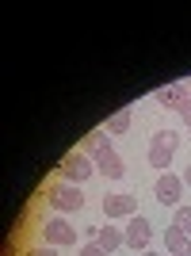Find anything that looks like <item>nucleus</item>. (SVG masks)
<instances>
[{
    "instance_id": "obj_1",
    "label": "nucleus",
    "mask_w": 191,
    "mask_h": 256,
    "mask_svg": "<svg viewBox=\"0 0 191 256\" xmlns=\"http://www.w3.org/2000/svg\"><path fill=\"white\" fill-rule=\"evenodd\" d=\"M46 203L54 206L58 214H76L84 206V192L76 188V184H65V180H54L46 188Z\"/></svg>"
},
{
    "instance_id": "obj_2",
    "label": "nucleus",
    "mask_w": 191,
    "mask_h": 256,
    "mask_svg": "<svg viewBox=\"0 0 191 256\" xmlns=\"http://www.w3.org/2000/svg\"><path fill=\"white\" fill-rule=\"evenodd\" d=\"M176 150H180V134H176V130H157L153 142H149V164L157 172H168Z\"/></svg>"
},
{
    "instance_id": "obj_3",
    "label": "nucleus",
    "mask_w": 191,
    "mask_h": 256,
    "mask_svg": "<svg viewBox=\"0 0 191 256\" xmlns=\"http://www.w3.org/2000/svg\"><path fill=\"white\" fill-rule=\"evenodd\" d=\"M92 172H96V160L88 157V153L76 150V153H65V157H62V164H58V180L76 184V188H80V184H84Z\"/></svg>"
},
{
    "instance_id": "obj_4",
    "label": "nucleus",
    "mask_w": 191,
    "mask_h": 256,
    "mask_svg": "<svg viewBox=\"0 0 191 256\" xmlns=\"http://www.w3.org/2000/svg\"><path fill=\"white\" fill-rule=\"evenodd\" d=\"M153 195H157V203H160V206H180V199H184V176L160 172L157 184H153Z\"/></svg>"
},
{
    "instance_id": "obj_5",
    "label": "nucleus",
    "mask_w": 191,
    "mask_h": 256,
    "mask_svg": "<svg viewBox=\"0 0 191 256\" xmlns=\"http://www.w3.org/2000/svg\"><path fill=\"white\" fill-rule=\"evenodd\" d=\"M42 241H46V245H54V248L76 245V230H73V222H65L62 214H58V218H50V222L42 226Z\"/></svg>"
},
{
    "instance_id": "obj_6",
    "label": "nucleus",
    "mask_w": 191,
    "mask_h": 256,
    "mask_svg": "<svg viewBox=\"0 0 191 256\" xmlns=\"http://www.w3.org/2000/svg\"><path fill=\"white\" fill-rule=\"evenodd\" d=\"M122 234H126V245H130V248L146 252L149 241H153V222H149V218H142V214H134V218L126 222V230H122Z\"/></svg>"
},
{
    "instance_id": "obj_7",
    "label": "nucleus",
    "mask_w": 191,
    "mask_h": 256,
    "mask_svg": "<svg viewBox=\"0 0 191 256\" xmlns=\"http://www.w3.org/2000/svg\"><path fill=\"white\" fill-rule=\"evenodd\" d=\"M134 203H138V199H134V195H107L104 199V218L107 222H118V218H134Z\"/></svg>"
},
{
    "instance_id": "obj_8",
    "label": "nucleus",
    "mask_w": 191,
    "mask_h": 256,
    "mask_svg": "<svg viewBox=\"0 0 191 256\" xmlns=\"http://www.w3.org/2000/svg\"><path fill=\"white\" fill-rule=\"evenodd\" d=\"M92 160H96V172H104L107 180H118V176L126 172V164H122V157H118L115 150H100Z\"/></svg>"
},
{
    "instance_id": "obj_9",
    "label": "nucleus",
    "mask_w": 191,
    "mask_h": 256,
    "mask_svg": "<svg viewBox=\"0 0 191 256\" xmlns=\"http://www.w3.org/2000/svg\"><path fill=\"white\" fill-rule=\"evenodd\" d=\"M153 100H157L160 107H172V111H180V107L188 104L191 96H188V84H168V88H160Z\"/></svg>"
},
{
    "instance_id": "obj_10",
    "label": "nucleus",
    "mask_w": 191,
    "mask_h": 256,
    "mask_svg": "<svg viewBox=\"0 0 191 256\" xmlns=\"http://www.w3.org/2000/svg\"><path fill=\"white\" fill-rule=\"evenodd\" d=\"M96 245H100L107 256H111L115 248L126 245V234H122V230H115V226H104V230H96Z\"/></svg>"
},
{
    "instance_id": "obj_11",
    "label": "nucleus",
    "mask_w": 191,
    "mask_h": 256,
    "mask_svg": "<svg viewBox=\"0 0 191 256\" xmlns=\"http://www.w3.org/2000/svg\"><path fill=\"white\" fill-rule=\"evenodd\" d=\"M188 241H191V234H188V230H180V226H168V230H164V248H168L172 256H184Z\"/></svg>"
},
{
    "instance_id": "obj_12",
    "label": "nucleus",
    "mask_w": 191,
    "mask_h": 256,
    "mask_svg": "<svg viewBox=\"0 0 191 256\" xmlns=\"http://www.w3.org/2000/svg\"><path fill=\"white\" fill-rule=\"evenodd\" d=\"M100 150H111V138H107V130H92V134L80 142V153H88V157H96Z\"/></svg>"
},
{
    "instance_id": "obj_13",
    "label": "nucleus",
    "mask_w": 191,
    "mask_h": 256,
    "mask_svg": "<svg viewBox=\"0 0 191 256\" xmlns=\"http://www.w3.org/2000/svg\"><path fill=\"white\" fill-rule=\"evenodd\" d=\"M126 130H130V107L126 111H115L107 118V134H126Z\"/></svg>"
},
{
    "instance_id": "obj_14",
    "label": "nucleus",
    "mask_w": 191,
    "mask_h": 256,
    "mask_svg": "<svg viewBox=\"0 0 191 256\" xmlns=\"http://www.w3.org/2000/svg\"><path fill=\"white\" fill-rule=\"evenodd\" d=\"M172 226H180V230H188V234H191V206H176V218H172Z\"/></svg>"
},
{
    "instance_id": "obj_15",
    "label": "nucleus",
    "mask_w": 191,
    "mask_h": 256,
    "mask_svg": "<svg viewBox=\"0 0 191 256\" xmlns=\"http://www.w3.org/2000/svg\"><path fill=\"white\" fill-rule=\"evenodd\" d=\"M76 256H107V252L96 245V241H88V245H80V252H76Z\"/></svg>"
},
{
    "instance_id": "obj_16",
    "label": "nucleus",
    "mask_w": 191,
    "mask_h": 256,
    "mask_svg": "<svg viewBox=\"0 0 191 256\" xmlns=\"http://www.w3.org/2000/svg\"><path fill=\"white\" fill-rule=\"evenodd\" d=\"M27 256H58L54 245H38V248H27Z\"/></svg>"
},
{
    "instance_id": "obj_17",
    "label": "nucleus",
    "mask_w": 191,
    "mask_h": 256,
    "mask_svg": "<svg viewBox=\"0 0 191 256\" xmlns=\"http://www.w3.org/2000/svg\"><path fill=\"white\" fill-rule=\"evenodd\" d=\"M180 118H184V126H188V130H191V100H188V104H184V107H180Z\"/></svg>"
},
{
    "instance_id": "obj_18",
    "label": "nucleus",
    "mask_w": 191,
    "mask_h": 256,
    "mask_svg": "<svg viewBox=\"0 0 191 256\" xmlns=\"http://www.w3.org/2000/svg\"><path fill=\"white\" fill-rule=\"evenodd\" d=\"M184 188H191V164H188V172H184Z\"/></svg>"
},
{
    "instance_id": "obj_19",
    "label": "nucleus",
    "mask_w": 191,
    "mask_h": 256,
    "mask_svg": "<svg viewBox=\"0 0 191 256\" xmlns=\"http://www.w3.org/2000/svg\"><path fill=\"white\" fill-rule=\"evenodd\" d=\"M142 256H160V252H153V248H146V252H142Z\"/></svg>"
},
{
    "instance_id": "obj_20",
    "label": "nucleus",
    "mask_w": 191,
    "mask_h": 256,
    "mask_svg": "<svg viewBox=\"0 0 191 256\" xmlns=\"http://www.w3.org/2000/svg\"><path fill=\"white\" fill-rule=\"evenodd\" d=\"M184 256H191V241H188V248H184Z\"/></svg>"
},
{
    "instance_id": "obj_21",
    "label": "nucleus",
    "mask_w": 191,
    "mask_h": 256,
    "mask_svg": "<svg viewBox=\"0 0 191 256\" xmlns=\"http://www.w3.org/2000/svg\"><path fill=\"white\" fill-rule=\"evenodd\" d=\"M188 88H191V80H188Z\"/></svg>"
}]
</instances>
